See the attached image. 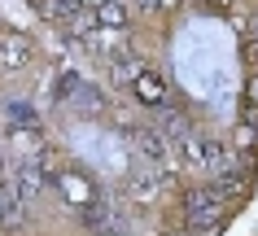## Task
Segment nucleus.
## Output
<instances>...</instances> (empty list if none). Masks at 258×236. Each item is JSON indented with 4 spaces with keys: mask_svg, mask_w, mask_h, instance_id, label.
Here are the masks:
<instances>
[{
    "mask_svg": "<svg viewBox=\"0 0 258 236\" xmlns=\"http://www.w3.org/2000/svg\"><path fill=\"white\" fill-rule=\"evenodd\" d=\"M88 5H92V0H88Z\"/></svg>",
    "mask_w": 258,
    "mask_h": 236,
    "instance_id": "nucleus-16",
    "label": "nucleus"
},
{
    "mask_svg": "<svg viewBox=\"0 0 258 236\" xmlns=\"http://www.w3.org/2000/svg\"><path fill=\"white\" fill-rule=\"evenodd\" d=\"M122 193L132 197V201H153V197L162 193V180H153V175H132V180L122 184Z\"/></svg>",
    "mask_w": 258,
    "mask_h": 236,
    "instance_id": "nucleus-7",
    "label": "nucleus"
},
{
    "mask_svg": "<svg viewBox=\"0 0 258 236\" xmlns=\"http://www.w3.org/2000/svg\"><path fill=\"white\" fill-rule=\"evenodd\" d=\"M92 22L101 31H127L132 27V5L127 0H92Z\"/></svg>",
    "mask_w": 258,
    "mask_h": 236,
    "instance_id": "nucleus-3",
    "label": "nucleus"
},
{
    "mask_svg": "<svg viewBox=\"0 0 258 236\" xmlns=\"http://www.w3.org/2000/svg\"><path fill=\"white\" fill-rule=\"evenodd\" d=\"M197 5H206V9H215V14H219V9H223L228 0H197Z\"/></svg>",
    "mask_w": 258,
    "mask_h": 236,
    "instance_id": "nucleus-14",
    "label": "nucleus"
},
{
    "mask_svg": "<svg viewBox=\"0 0 258 236\" xmlns=\"http://www.w3.org/2000/svg\"><path fill=\"white\" fill-rule=\"evenodd\" d=\"M228 214H232V201L210 180L184 188V227L192 236H219V227L228 223Z\"/></svg>",
    "mask_w": 258,
    "mask_h": 236,
    "instance_id": "nucleus-1",
    "label": "nucleus"
},
{
    "mask_svg": "<svg viewBox=\"0 0 258 236\" xmlns=\"http://www.w3.org/2000/svg\"><path fill=\"white\" fill-rule=\"evenodd\" d=\"M9 118H14V123H22V127H35V114H31L27 101H14V105H9Z\"/></svg>",
    "mask_w": 258,
    "mask_h": 236,
    "instance_id": "nucleus-10",
    "label": "nucleus"
},
{
    "mask_svg": "<svg viewBox=\"0 0 258 236\" xmlns=\"http://www.w3.org/2000/svg\"><path fill=\"white\" fill-rule=\"evenodd\" d=\"M132 92H136L145 105H153V110H158V105L166 101V92H171V84H166V79H162V74H158L153 66H145L136 79H132Z\"/></svg>",
    "mask_w": 258,
    "mask_h": 236,
    "instance_id": "nucleus-5",
    "label": "nucleus"
},
{
    "mask_svg": "<svg viewBox=\"0 0 258 236\" xmlns=\"http://www.w3.org/2000/svg\"><path fill=\"white\" fill-rule=\"evenodd\" d=\"M184 5H188V0H158V9H162V14H175V9H184Z\"/></svg>",
    "mask_w": 258,
    "mask_h": 236,
    "instance_id": "nucleus-12",
    "label": "nucleus"
},
{
    "mask_svg": "<svg viewBox=\"0 0 258 236\" xmlns=\"http://www.w3.org/2000/svg\"><path fill=\"white\" fill-rule=\"evenodd\" d=\"M31 57H35V48H31L27 35H0V66L9 70V74H18L22 66H31Z\"/></svg>",
    "mask_w": 258,
    "mask_h": 236,
    "instance_id": "nucleus-4",
    "label": "nucleus"
},
{
    "mask_svg": "<svg viewBox=\"0 0 258 236\" xmlns=\"http://www.w3.org/2000/svg\"><path fill=\"white\" fill-rule=\"evenodd\" d=\"M132 136H136L140 153H145L149 162H158V167H162V162H171V153H175V140L166 136V131H162L158 123H145V127H136Z\"/></svg>",
    "mask_w": 258,
    "mask_h": 236,
    "instance_id": "nucleus-2",
    "label": "nucleus"
},
{
    "mask_svg": "<svg viewBox=\"0 0 258 236\" xmlns=\"http://www.w3.org/2000/svg\"><path fill=\"white\" fill-rule=\"evenodd\" d=\"M18 210H22V197H14V193L0 188V227H9V223L18 219Z\"/></svg>",
    "mask_w": 258,
    "mask_h": 236,
    "instance_id": "nucleus-8",
    "label": "nucleus"
},
{
    "mask_svg": "<svg viewBox=\"0 0 258 236\" xmlns=\"http://www.w3.org/2000/svg\"><path fill=\"white\" fill-rule=\"evenodd\" d=\"M127 5H132L136 14H162V9H158V0H127Z\"/></svg>",
    "mask_w": 258,
    "mask_h": 236,
    "instance_id": "nucleus-11",
    "label": "nucleus"
},
{
    "mask_svg": "<svg viewBox=\"0 0 258 236\" xmlns=\"http://www.w3.org/2000/svg\"><path fill=\"white\" fill-rule=\"evenodd\" d=\"M92 236H122V227H118V223H109V227H96Z\"/></svg>",
    "mask_w": 258,
    "mask_h": 236,
    "instance_id": "nucleus-13",
    "label": "nucleus"
},
{
    "mask_svg": "<svg viewBox=\"0 0 258 236\" xmlns=\"http://www.w3.org/2000/svg\"><path fill=\"white\" fill-rule=\"evenodd\" d=\"M245 110L258 114V66H249V79H245Z\"/></svg>",
    "mask_w": 258,
    "mask_h": 236,
    "instance_id": "nucleus-9",
    "label": "nucleus"
},
{
    "mask_svg": "<svg viewBox=\"0 0 258 236\" xmlns=\"http://www.w3.org/2000/svg\"><path fill=\"white\" fill-rule=\"evenodd\" d=\"M0 184H5V162H0Z\"/></svg>",
    "mask_w": 258,
    "mask_h": 236,
    "instance_id": "nucleus-15",
    "label": "nucleus"
},
{
    "mask_svg": "<svg viewBox=\"0 0 258 236\" xmlns=\"http://www.w3.org/2000/svg\"><path fill=\"white\" fill-rule=\"evenodd\" d=\"M88 9V0H40V14L53 22V27H66V22H75V18Z\"/></svg>",
    "mask_w": 258,
    "mask_h": 236,
    "instance_id": "nucleus-6",
    "label": "nucleus"
}]
</instances>
